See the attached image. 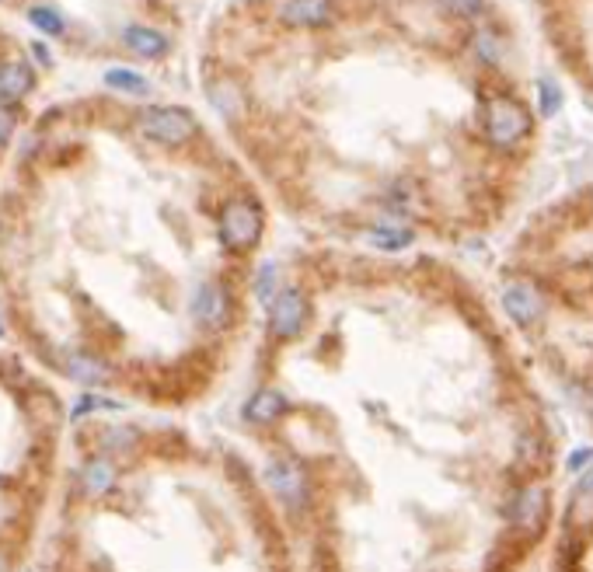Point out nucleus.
Listing matches in <instances>:
<instances>
[{"instance_id": "ddd939ff", "label": "nucleus", "mask_w": 593, "mask_h": 572, "mask_svg": "<svg viewBox=\"0 0 593 572\" xmlns=\"http://www.w3.org/2000/svg\"><path fill=\"white\" fill-rule=\"evenodd\" d=\"M126 46L133 50V53H140V57H165L168 53V39L161 35V32H154V28H143V25H133V28H126Z\"/></svg>"}, {"instance_id": "9d476101", "label": "nucleus", "mask_w": 593, "mask_h": 572, "mask_svg": "<svg viewBox=\"0 0 593 572\" xmlns=\"http://www.w3.org/2000/svg\"><path fill=\"white\" fill-rule=\"evenodd\" d=\"M283 412H287V398H283L280 391H273V388L255 391V395L248 398V405H244V419H248V422H258V426L276 422Z\"/></svg>"}, {"instance_id": "9b49d317", "label": "nucleus", "mask_w": 593, "mask_h": 572, "mask_svg": "<svg viewBox=\"0 0 593 572\" xmlns=\"http://www.w3.org/2000/svg\"><path fill=\"white\" fill-rule=\"evenodd\" d=\"M32 70H28V63H21V59H11V63H4L0 66V95L4 98H21V95H28L32 91Z\"/></svg>"}, {"instance_id": "f257e3e1", "label": "nucleus", "mask_w": 593, "mask_h": 572, "mask_svg": "<svg viewBox=\"0 0 593 572\" xmlns=\"http://www.w3.org/2000/svg\"><path fill=\"white\" fill-rule=\"evenodd\" d=\"M528 133H531V115L517 98L496 95V98L485 102V136H489V143L506 151V147H517Z\"/></svg>"}, {"instance_id": "4468645a", "label": "nucleus", "mask_w": 593, "mask_h": 572, "mask_svg": "<svg viewBox=\"0 0 593 572\" xmlns=\"http://www.w3.org/2000/svg\"><path fill=\"white\" fill-rule=\"evenodd\" d=\"M366 241L374 248H381V251H402V248L412 244L415 234L409 228H402V224H381V228H374L366 234Z\"/></svg>"}, {"instance_id": "20e7f679", "label": "nucleus", "mask_w": 593, "mask_h": 572, "mask_svg": "<svg viewBox=\"0 0 593 572\" xmlns=\"http://www.w3.org/2000/svg\"><path fill=\"white\" fill-rule=\"evenodd\" d=\"M266 482L276 499H283L290 510H300L307 503V471L294 458H276L266 468Z\"/></svg>"}, {"instance_id": "423d86ee", "label": "nucleus", "mask_w": 593, "mask_h": 572, "mask_svg": "<svg viewBox=\"0 0 593 572\" xmlns=\"http://www.w3.org/2000/svg\"><path fill=\"white\" fill-rule=\"evenodd\" d=\"M192 314L203 329H224L231 314V297L220 283H203L192 297Z\"/></svg>"}, {"instance_id": "5701e85b", "label": "nucleus", "mask_w": 593, "mask_h": 572, "mask_svg": "<svg viewBox=\"0 0 593 572\" xmlns=\"http://www.w3.org/2000/svg\"><path fill=\"white\" fill-rule=\"evenodd\" d=\"M590 460H593V451H576V454L569 458V468H573V471H580V468H583V464H590Z\"/></svg>"}, {"instance_id": "6ab92c4d", "label": "nucleus", "mask_w": 593, "mask_h": 572, "mask_svg": "<svg viewBox=\"0 0 593 572\" xmlns=\"http://www.w3.org/2000/svg\"><path fill=\"white\" fill-rule=\"evenodd\" d=\"M28 18H32V25H35L39 32H46V35H59V32H63V18H59L57 11H50V7H32Z\"/></svg>"}, {"instance_id": "7ed1b4c3", "label": "nucleus", "mask_w": 593, "mask_h": 572, "mask_svg": "<svg viewBox=\"0 0 593 572\" xmlns=\"http://www.w3.org/2000/svg\"><path fill=\"white\" fill-rule=\"evenodd\" d=\"M140 133L154 143H185L189 136H196V119L189 109H178V105H158V109H147L140 115Z\"/></svg>"}, {"instance_id": "aec40b11", "label": "nucleus", "mask_w": 593, "mask_h": 572, "mask_svg": "<svg viewBox=\"0 0 593 572\" xmlns=\"http://www.w3.org/2000/svg\"><path fill=\"white\" fill-rule=\"evenodd\" d=\"M537 95H541V105H537V112L544 115V119L558 112V105H562V91H558L551 81H541V84H537Z\"/></svg>"}, {"instance_id": "4be33fe9", "label": "nucleus", "mask_w": 593, "mask_h": 572, "mask_svg": "<svg viewBox=\"0 0 593 572\" xmlns=\"http://www.w3.org/2000/svg\"><path fill=\"white\" fill-rule=\"evenodd\" d=\"M14 122H18V115L11 105H0V147L11 140V133H14Z\"/></svg>"}, {"instance_id": "f8f14e48", "label": "nucleus", "mask_w": 593, "mask_h": 572, "mask_svg": "<svg viewBox=\"0 0 593 572\" xmlns=\"http://www.w3.org/2000/svg\"><path fill=\"white\" fill-rule=\"evenodd\" d=\"M81 485H84L88 496H105V492L116 485V468H112L105 458L88 460L84 471H81Z\"/></svg>"}, {"instance_id": "0eeeda50", "label": "nucleus", "mask_w": 593, "mask_h": 572, "mask_svg": "<svg viewBox=\"0 0 593 572\" xmlns=\"http://www.w3.org/2000/svg\"><path fill=\"white\" fill-rule=\"evenodd\" d=\"M503 307H506V314H510L520 329H534V325L544 318V300H541V293L528 283L506 286V293H503Z\"/></svg>"}, {"instance_id": "a211bd4d", "label": "nucleus", "mask_w": 593, "mask_h": 572, "mask_svg": "<svg viewBox=\"0 0 593 572\" xmlns=\"http://www.w3.org/2000/svg\"><path fill=\"white\" fill-rule=\"evenodd\" d=\"M283 286H280V269L273 266V262H266L262 269H258V280H255V293H258V300L269 307L273 300H276V293H280Z\"/></svg>"}, {"instance_id": "39448f33", "label": "nucleus", "mask_w": 593, "mask_h": 572, "mask_svg": "<svg viewBox=\"0 0 593 572\" xmlns=\"http://www.w3.org/2000/svg\"><path fill=\"white\" fill-rule=\"evenodd\" d=\"M307 325V297L300 290H280L269 304V332L276 339H294Z\"/></svg>"}, {"instance_id": "2eb2a0df", "label": "nucleus", "mask_w": 593, "mask_h": 572, "mask_svg": "<svg viewBox=\"0 0 593 572\" xmlns=\"http://www.w3.org/2000/svg\"><path fill=\"white\" fill-rule=\"evenodd\" d=\"M66 374L73 381H81V384H105L109 381V370L98 359H91V356H70L66 359Z\"/></svg>"}, {"instance_id": "f03ea898", "label": "nucleus", "mask_w": 593, "mask_h": 572, "mask_svg": "<svg viewBox=\"0 0 593 572\" xmlns=\"http://www.w3.org/2000/svg\"><path fill=\"white\" fill-rule=\"evenodd\" d=\"M262 237V210L251 199H231L220 213V241L231 251H248Z\"/></svg>"}, {"instance_id": "f3484780", "label": "nucleus", "mask_w": 593, "mask_h": 572, "mask_svg": "<svg viewBox=\"0 0 593 572\" xmlns=\"http://www.w3.org/2000/svg\"><path fill=\"white\" fill-rule=\"evenodd\" d=\"M105 84L116 88V91H126V95H147V91H150V81H147L143 73H136V70H122V66H116V70L105 73Z\"/></svg>"}, {"instance_id": "1a4fd4ad", "label": "nucleus", "mask_w": 593, "mask_h": 572, "mask_svg": "<svg viewBox=\"0 0 593 572\" xmlns=\"http://www.w3.org/2000/svg\"><path fill=\"white\" fill-rule=\"evenodd\" d=\"M280 21L290 28H321L332 21V0H283Z\"/></svg>"}, {"instance_id": "dca6fc26", "label": "nucleus", "mask_w": 593, "mask_h": 572, "mask_svg": "<svg viewBox=\"0 0 593 572\" xmlns=\"http://www.w3.org/2000/svg\"><path fill=\"white\" fill-rule=\"evenodd\" d=\"M573 523H583V527H590L593 523V468L583 475V482H580V489H576V499H573Z\"/></svg>"}, {"instance_id": "6e6552de", "label": "nucleus", "mask_w": 593, "mask_h": 572, "mask_svg": "<svg viewBox=\"0 0 593 572\" xmlns=\"http://www.w3.org/2000/svg\"><path fill=\"white\" fill-rule=\"evenodd\" d=\"M510 516H513L517 530L537 534L541 523H544V516H548V492H544L541 485H524V489L517 492L513 506H510Z\"/></svg>"}, {"instance_id": "412c9836", "label": "nucleus", "mask_w": 593, "mask_h": 572, "mask_svg": "<svg viewBox=\"0 0 593 572\" xmlns=\"http://www.w3.org/2000/svg\"><path fill=\"white\" fill-rule=\"evenodd\" d=\"M451 14H461V18H478L485 11V0H440Z\"/></svg>"}]
</instances>
